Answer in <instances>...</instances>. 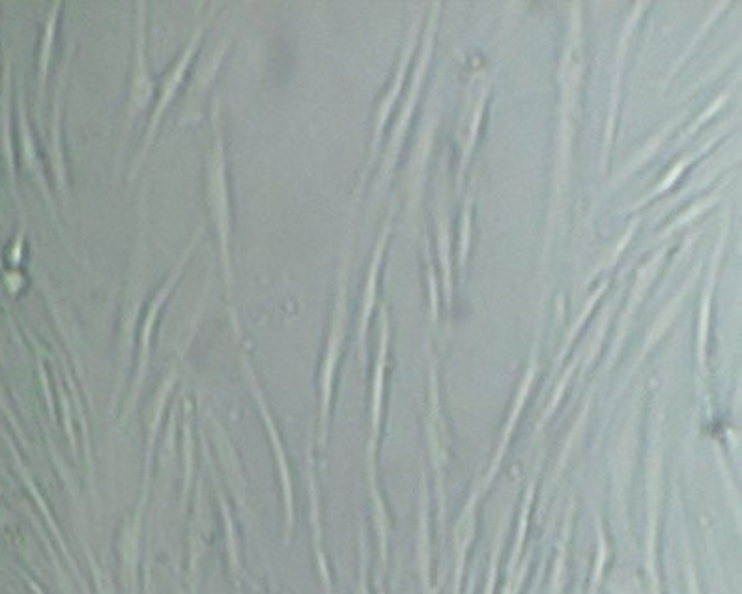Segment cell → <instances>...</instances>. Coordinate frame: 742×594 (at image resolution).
Returning a JSON list of instances; mask_svg holds the SVG:
<instances>
[{"label": "cell", "mask_w": 742, "mask_h": 594, "mask_svg": "<svg viewBox=\"0 0 742 594\" xmlns=\"http://www.w3.org/2000/svg\"><path fill=\"white\" fill-rule=\"evenodd\" d=\"M221 103L219 99L214 101L212 109V122H214V144L212 152L208 157L206 165V198L210 206V215L214 221L215 230L221 241V251L225 264L229 269V240L232 232V221H230L229 184H227V163H225V144H223V133H221V118H219Z\"/></svg>", "instance_id": "1"}, {"label": "cell", "mask_w": 742, "mask_h": 594, "mask_svg": "<svg viewBox=\"0 0 742 594\" xmlns=\"http://www.w3.org/2000/svg\"><path fill=\"white\" fill-rule=\"evenodd\" d=\"M202 34H204V27L200 25V27H197L195 32H193V36H191V40L187 43L186 49L182 51V55H180L178 60L174 62L172 70L169 71L167 77L163 79V85L159 88V98H157L156 101V109H154V113H152V120H150V124H148V129H146L143 146H141L139 154H137L135 161H133V167L129 170V178H135L139 169L143 167L144 159L148 156V152H150V148H152V144H154V139H156L159 120H161L163 113L167 111V107H169V103H171L172 98H174L178 86L182 85V81H184L187 68H189V62L193 60L195 53H197V49H199Z\"/></svg>", "instance_id": "2"}, {"label": "cell", "mask_w": 742, "mask_h": 594, "mask_svg": "<svg viewBox=\"0 0 742 594\" xmlns=\"http://www.w3.org/2000/svg\"><path fill=\"white\" fill-rule=\"evenodd\" d=\"M137 42H135V62L131 70V88H129L128 124L137 118L150 103L154 94V85L146 64V2H137Z\"/></svg>", "instance_id": "3"}, {"label": "cell", "mask_w": 742, "mask_h": 594, "mask_svg": "<svg viewBox=\"0 0 742 594\" xmlns=\"http://www.w3.org/2000/svg\"><path fill=\"white\" fill-rule=\"evenodd\" d=\"M229 45L230 38L223 40L221 47H217L214 53L208 57V60L202 64V68L197 71V75L193 79V85H191L189 92H187L186 111L182 114V122H197L199 120L200 99H202L204 90L212 83V79L215 77V71L219 70V64H221V60L225 57Z\"/></svg>", "instance_id": "4"}]
</instances>
